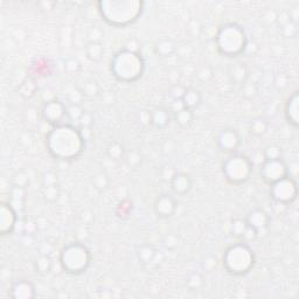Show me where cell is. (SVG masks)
<instances>
[{"label":"cell","instance_id":"1","mask_svg":"<svg viewBox=\"0 0 299 299\" xmlns=\"http://www.w3.org/2000/svg\"><path fill=\"white\" fill-rule=\"evenodd\" d=\"M85 138L78 127L73 124L53 126L46 137L49 154L61 162H74L85 150Z\"/></svg>","mask_w":299,"mask_h":299},{"label":"cell","instance_id":"2","mask_svg":"<svg viewBox=\"0 0 299 299\" xmlns=\"http://www.w3.org/2000/svg\"><path fill=\"white\" fill-rule=\"evenodd\" d=\"M145 2L140 0H102L97 2L98 13L104 22L123 28L136 22L144 12Z\"/></svg>","mask_w":299,"mask_h":299},{"label":"cell","instance_id":"3","mask_svg":"<svg viewBox=\"0 0 299 299\" xmlns=\"http://www.w3.org/2000/svg\"><path fill=\"white\" fill-rule=\"evenodd\" d=\"M145 60L140 53L120 49L111 59L110 69L113 76L123 83H134L145 73Z\"/></svg>","mask_w":299,"mask_h":299},{"label":"cell","instance_id":"4","mask_svg":"<svg viewBox=\"0 0 299 299\" xmlns=\"http://www.w3.org/2000/svg\"><path fill=\"white\" fill-rule=\"evenodd\" d=\"M216 49L227 58H238L247 51L248 38L243 27L229 22L222 25L215 35Z\"/></svg>","mask_w":299,"mask_h":299},{"label":"cell","instance_id":"5","mask_svg":"<svg viewBox=\"0 0 299 299\" xmlns=\"http://www.w3.org/2000/svg\"><path fill=\"white\" fill-rule=\"evenodd\" d=\"M222 263L228 274L243 276L250 272L255 267L256 256L248 243L239 242L226 249Z\"/></svg>","mask_w":299,"mask_h":299},{"label":"cell","instance_id":"6","mask_svg":"<svg viewBox=\"0 0 299 299\" xmlns=\"http://www.w3.org/2000/svg\"><path fill=\"white\" fill-rule=\"evenodd\" d=\"M93 255L88 247L81 242L65 245L60 252L59 262L62 270L69 275H81L89 269Z\"/></svg>","mask_w":299,"mask_h":299},{"label":"cell","instance_id":"7","mask_svg":"<svg viewBox=\"0 0 299 299\" xmlns=\"http://www.w3.org/2000/svg\"><path fill=\"white\" fill-rule=\"evenodd\" d=\"M254 165L247 156L241 153H234L225 160L222 165V172L225 179L231 185L242 186L250 179Z\"/></svg>","mask_w":299,"mask_h":299},{"label":"cell","instance_id":"8","mask_svg":"<svg viewBox=\"0 0 299 299\" xmlns=\"http://www.w3.org/2000/svg\"><path fill=\"white\" fill-rule=\"evenodd\" d=\"M270 196L279 205H290L298 196L297 181L290 176L270 185Z\"/></svg>","mask_w":299,"mask_h":299},{"label":"cell","instance_id":"9","mask_svg":"<svg viewBox=\"0 0 299 299\" xmlns=\"http://www.w3.org/2000/svg\"><path fill=\"white\" fill-rule=\"evenodd\" d=\"M259 174L263 181L268 185H272L289 176V167L283 159L264 160L261 165Z\"/></svg>","mask_w":299,"mask_h":299},{"label":"cell","instance_id":"10","mask_svg":"<svg viewBox=\"0 0 299 299\" xmlns=\"http://www.w3.org/2000/svg\"><path fill=\"white\" fill-rule=\"evenodd\" d=\"M41 116L51 125H60L63 124L64 118L68 117L67 107L59 100H49L42 107Z\"/></svg>","mask_w":299,"mask_h":299},{"label":"cell","instance_id":"11","mask_svg":"<svg viewBox=\"0 0 299 299\" xmlns=\"http://www.w3.org/2000/svg\"><path fill=\"white\" fill-rule=\"evenodd\" d=\"M216 145L222 152L234 153L241 146V137L235 129L226 127L216 136Z\"/></svg>","mask_w":299,"mask_h":299},{"label":"cell","instance_id":"12","mask_svg":"<svg viewBox=\"0 0 299 299\" xmlns=\"http://www.w3.org/2000/svg\"><path fill=\"white\" fill-rule=\"evenodd\" d=\"M18 222V212L9 202L0 205V234L1 236L11 235L15 231Z\"/></svg>","mask_w":299,"mask_h":299},{"label":"cell","instance_id":"13","mask_svg":"<svg viewBox=\"0 0 299 299\" xmlns=\"http://www.w3.org/2000/svg\"><path fill=\"white\" fill-rule=\"evenodd\" d=\"M178 208V202L171 194H160L154 200L153 209L159 219L166 220L172 218Z\"/></svg>","mask_w":299,"mask_h":299},{"label":"cell","instance_id":"14","mask_svg":"<svg viewBox=\"0 0 299 299\" xmlns=\"http://www.w3.org/2000/svg\"><path fill=\"white\" fill-rule=\"evenodd\" d=\"M37 296L34 284L28 279H18L11 287V297L13 299H32Z\"/></svg>","mask_w":299,"mask_h":299},{"label":"cell","instance_id":"15","mask_svg":"<svg viewBox=\"0 0 299 299\" xmlns=\"http://www.w3.org/2000/svg\"><path fill=\"white\" fill-rule=\"evenodd\" d=\"M170 185L176 194L186 195L192 190L193 180L189 174L185 172H176L172 179L170 180Z\"/></svg>","mask_w":299,"mask_h":299},{"label":"cell","instance_id":"16","mask_svg":"<svg viewBox=\"0 0 299 299\" xmlns=\"http://www.w3.org/2000/svg\"><path fill=\"white\" fill-rule=\"evenodd\" d=\"M285 120L291 126L298 127L299 125V93L297 90L290 95L284 107Z\"/></svg>","mask_w":299,"mask_h":299},{"label":"cell","instance_id":"17","mask_svg":"<svg viewBox=\"0 0 299 299\" xmlns=\"http://www.w3.org/2000/svg\"><path fill=\"white\" fill-rule=\"evenodd\" d=\"M172 114L169 108L157 107L150 111V125L157 130H164L170 125Z\"/></svg>","mask_w":299,"mask_h":299},{"label":"cell","instance_id":"18","mask_svg":"<svg viewBox=\"0 0 299 299\" xmlns=\"http://www.w3.org/2000/svg\"><path fill=\"white\" fill-rule=\"evenodd\" d=\"M245 221L259 234V232L267 229L269 225H270V216L265 210L256 208L249 212L247 218H245Z\"/></svg>","mask_w":299,"mask_h":299},{"label":"cell","instance_id":"19","mask_svg":"<svg viewBox=\"0 0 299 299\" xmlns=\"http://www.w3.org/2000/svg\"><path fill=\"white\" fill-rule=\"evenodd\" d=\"M228 75L233 83L243 87L247 83L249 76L247 64L243 63V62H235V63L229 65Z\"/></svg>","mask_w":299,"mask_h":299},{"label":"cell","instance_id":"20","mask_svg":"<svg viewBox=\"0 0 299 299\" xmlns=\"http://www.w3.org/2000/svg\"><path fill=\"white\" fill-rule=\"evenodd\" d=\"M158 255H159V252H158L156 247L152 244H142L138 245L136 248V256L138 262L142 265H145V267L153 264Z\"/></svg>","mask_w":299,"mask_h":299},{"label":"cell","instance_id":"21","mask_svg":"<svg viewBox=\"0 0 299 299\" xmlns=\"http://www.w3.org/2000/svg\"><path fill=\"white\" fill-rule=\"evenodd\" d=\"M202 100L203 97L201 91L195 89V88H186L185 94H183V96L181 98L185 108L193 111L198 109L200 105H201Z\"/></svg>","mask_w":299,"mask_h":299},{"label":"cell","instance_id":"22","mask_svg":"<svg viewBox=\"0 0 299 299\" xmlns=\"http://www.w3.org/2000/svg\"><path fill=\"white\" fill-rule=\"evenodd\" d=\"M176 51H177L176 42H174L172 39H169V38L159 40L156 44V47H154L156 55L162 59L172 57L174 53H176Z\"/></svg>","mask_w":299,"mask_h":299},{"label":"cell","instance_id":"23","mask_svg":"<svg viewBox=\"0 0 299 299\" xmlns=\"http://www.w3.org/2000/svg\"><path fill=\"white\" fill-rule=\"evenodd\" d=\"M172 116L174 118V121H176L180 127H189L193 124V121H194L195 115L193 110L183 108L182 110L178 111V113L172 115Z\"/></svg>","mask_w":299,"mask_h":299},{"label":"cell","instance_id":"24","mask_svg":"<svg viewBox=\"0 0 299 299\" xmlns=\"http://www.w3.org/2000/svg\"><path fill=\"white\" fill-rule=\"evenodd\" d=\"M37 91H38L37 82H35L31 77H27L26 80L22 81L21 84L19 85V88H18L19 95H20L22 98H25V100H29V98H32L35 94H37Z\"/></svg>","mask_w":299,"mask_h":299},{"label":"cell","instance_id":"25","mask_svg":"<svg viewBox=\"0 0 299 299\" xmlns=\"http://www.w3.org/2000/svg\"><path fill=\"white\" fill-rule=\"evenodd\" d=\"M104 54V47L101 42H95V41H89L85 46V55L89 60L97 62L103 58Z\"/></svg>","mask_w":299,"mask_h":299},{"label":"cell","instance_id":"26","mask_svg":"<svg viewBox=\"0 0 299 299\" xmlns=\"http://www.w3.org/2000/svg\"><path fill=\"white\" fill-rule=\"evenodd\" d=\"M269 129L268 121L262 117L254 118L249 124V131L254 137H262L267 133Z\"/></svg>","mask_w":299,"mask_h":299},{"label":"cell","instance_id":"27","mask_svg":"<svg viewBox=\"0 0 299 299\" xmlns=\"http://www.w3.org/2000/svg\"><path fill=\"white\" fill-rule=\"evenodd\" d=\"M82 94L87 97H97L101 95V85L98 84V82L94 78H89V80L84 81L83 85L80 88Z\"/></svg>","mask_w":299,"mask_h":299},{"label":"cell","instance_id":"28","mask_svg":"<svg viewBox=\"0 0 299 299\" xmlns=\"http://www.w3.org/2000/svg\"><path fill=\"white\" fill-rule=\"evenodd\" d=\"M25 196H26V188L13 186L12 193H11V202L9 203L14 207V209L16 210V212H19L20 208L24 207Z\"/></svg>","mask_w":299,"mask_h":299},{"label":"cell","instance_id":"29","mask_svg":"<svg viewBox=\"0 0 299 299\" xmlns=\"http://www.w3.org/2000/svg\"><path fill=\"white\" fill-rule=\"evenodd\" d=\"M53 267L52 259L47 255H41L35 259L34 270L40 275H47L51 272Z\"/></svg>","mask_w":299,"mask_h":299},{"label":"cell","instance_id":"30","mask_svg":"<svg viewBox=\"0 0 299 299\" xmlns=\"http://www.w3.org/2000/svg\"><path fill=\"white\" fill-rule=\"evenodd\" d=\"M126 151L120 143L114 142L110 143L107 147V156L113 160H120L125 157Z\"/></svg>","mask_w":299,"mask_h":299},{"label":"cell","instance_id":"31","mask_svg":"<svg viewBox=\"0 0 299 299\" xmlns=\"http://www.w3.org/2000/svg\"><path fill=\"white\" fill-rule=\"evenodd\" d=\"M91 182H93L95 188L98 190H103L108 188V186L110 183V179L104 171H98V172L91 177Z\"/></svg>","mask_w":299,"mask_h":299},{"label":"cell","instance_id":"32","mask_svg":"<svg viewBox=\"0 0 299 299\" xmlns=\"http://www.w3.org/2000/svg\"><path fill=\"white\" fill-rule=\"evenodd\" d=\"M124 159H125L127 166L132 170H137L143 163L142 153L137 150H131L129 152H126Z\"/></svg>","mask_w":299,"mask_h":299},{"label":"cell","instance_id":"33","mask_svg":"<svg viewBox=\"0 0 299 299\" xmlns=\"http://www.w3.org/2000/svg\"><path fill=\"white\" fill-rule=\"evenodd\" d=\"M60 187L58 183L48 186H42V195H44L45 200H47L48 202H55L60 196Z\"/></svg>","mask_w":299,"mask_h":299},{"label":"cell","instance_id":"34","mask_svg":"<svg viewBox=\"0 0 299 299\" xmlns=\"http://www.w3.org/2000/svg\"><path fill=\"white\" fill-rule=\"evenodd\" d=\"M247 226L248 223L245 221V219H241V218L234 219L231 225V233L235 236V238L242 239L243 233H244Z\"/></svg>","mask_w":299,"mask_h":299},{"label":"cell","instance_id":"35","mask_svg":"<svg viewBox=\"0 0 299 299\" xmlns=\"http://www.w3.org/2000/svg\"><path fill=\"white\" fill-rule=\"evenodd\" d=\"M186 283L190 290H199L205 285V277L200 272H193L188 276Z\"/></svg>","mask_w":299,"mask_h":299},{"label":"cell","instance_id":"36","mask_svg":"<svg viewBox=\"0 0 299 299\" xmlns=\"http://www.w3.org/2000/svg\"><path fill=\"white\" fill-rule=\"evenodd\" d=\"M282 154H283V150L281 146L272 144V145H268L263 151V157L264 160H274V159H282Z\"/></svg>","mask_w":299,"mask_h":299},{"label":"cell","instance_id":"37","mask_svg":"<svg viewBox=\"0 0 299 299\" xmlns=\"http://www.w3.org/2000/svg\"><path fill=\"white\" fill-rule=\"evenodd\" d=\"M64 70L65 73L70 74V75H75L78 74L81 70V63L77 59L75 58H69L65 60L64 62Z\"/></svg>","mask_w":299,"mask_h":299},{"label":"cell","instance_id":"38","mask_svg":"<svg viewBox=\"0 0 299 299\" xmlns=\"http://www.w3.org/2000/svg\"><path fill=\"white\" fill-rule=\"evenodd\" d=\"M83 114L84 110L81 108V104H70L69 107H67V116L71 120L78 121Z\"/></svg>","mask_w":299,"mask_h":299},{"label":"cell","instance_id":"39","mask_svg":"<svg viewBox=\"0 0 299 299\" xmlns=\"http://www.w3.org/2000/svg\"><path fill=\"white\" fill-rule=\"evenodd\" d=\"M67 97L71 104H81L84 95L82 94L80 88H71L70 90L67 91Z\"/></svg>","mask_w":299,"mask_h":299},{"label":"cell","instance_id":"40","mask_svg":"<svg viewBox=\"0 0 299 299\" xmlns=\"http://www.w3.org/2000/svg\"><path fill=\"white\" fill-rule=\"evenodd\" d=\"M29 185V177L28 174L25 172L16 173L13 178V186L14 187H21V188H26Z\"/></svg>","mask_w":299,"mask_h":299},{"label":"cell","instance_id":"41","mask_svg":"<svg viewBox=\"0 0 299 299\" xmlns=\"http://www.w3.org/2000/svg\"><path fill=\"white\" fill-rule=\"evenodd\" d=\"M281 28L282 34H283L285 38H295L296 35H297V22H295L294 20L289 21L288 24L282 26Z\"/></svg>","mask_w":299,"mask_h":299},{"label":"cell","instance_id":"42","mask_svg":"<svg viewBox=\"0 0 299 299\" xmlns=\"http://www.w3.org/2000/svg\"><path fill=\"white\" fill-rule=\"evenodd\" d=\"M163 243H164V245H165V248L170 249V250H173V249H176L179 244L178 235H176L174 233L167 234L165 238L163 239Z\"/></svg>","mask_w":299,"mask_h":299},{"label":"cell","instance_id":"43","mask_svg":"<svg viewBox=\"0 0 299 299\" xmlns=\"http://www.w3.org/2000/svg\"><path fill=\"white\" fill-rule=\"evenodd\" d=\"M125 202L126 201L120 202V206H118L117 214H118V218L120 219L129 218L131 212H132V202H127V205H125Z\"/></svg>","mask_w":299,"mask_h":299},{"label":"cell","instance_id":"44","mask_svg":"<svg viewBox=\"0 0 299 299\" xmlns=\"http://www.w3.org/2000/svg\"><path fill=\"white\" fill-rule=\"evenodd\" d=\"M187 31L189 34H192L193 37L198 38L202 32V26L198 20H190L188 26H187Z\"/></svg>","mask_w":299,"mask_h":299},{"label":"cell","instance_id":"45","mask_svg":"<svg viewBox=\"0 0 299 299\" xmlns=\"http://www.w3.org/2000/svg\"><path fill=\"white\" fill-rule=\"evenodd\" d=\"M78 123H80L81 129H90L94 123V116L90 113L84 111V114L82 115L81 120H78Z\"/></svg>","mask_w":299,"mask_h":299},{"label":"cell","instance_id":"46","mask_svg":"<svg viewBox=\"0 0 299 299\" xmlns=\"http://www.w3.org/2000/svg\"><path fill=\"white\" fill-rule=\"evenodd\" d=\"M257 236H258V233L256 232L252 227L248 225L247 228H245L244 233H243L242 239H243V242L248 243V242H251V241H254V239H257Z\"/></svg>","mask_w":299,"mask_h":299},{"label":"cell","instance_id":"47","mask_svg":"<svg viewBox=\"0 0 299 299\" xmlns=\"http://www.w3.org/2000/svg\"><path fill=\"white\" fill-rule=\"evenodd\" d=\"M186 88L182 87L180 84H176L171 90V96H172L173 100H181L183 94H185Z\"/></svg>","mask_w":299,"mask_h":299},{"label":"cell","instance_id":"48","mask_svg":"<svg viewBox=\"0 0 299 299\" xmlns=\"http://www.w3.org/2000/svg\"><path fill=\"white\" fill-rule=\"evenodd\" d=\"M54 183H58V176L54 172H49L45 173L44 179H42V186H48V185H54Z\"/></svg>","mask_w":299,"mask_h":299},{"label":"cell","instance_id":"49","mask_svg":"<svg viewBox=\"0 0 299 299\" xmlns=\"http://www.w3.org/2000/svg\"><path fill=\"white\" fill-rule=\"evenodd\" d=\"M139 48H140L139 41L136 40V39H129V40L125 42V45H124V49H126V51H130V52L139 53Z\"/></svg>","mask_w":299,"mask_h":299},{"label":"cell","instance_id":"50","mask_svg":"<svg viewBox=\"0 0 299 299\" xmlns=\"http://www.w3.org/2000/svg\"><path fill=\"white\" fill-rule=\"evenodd\" d=\"M183 108H185V105H183L181 100H173L172 103H171V105H170L169 110L171 111V114L174 115V114L178 113V111L182 110Z\"/></svg>","mask_w":299,"mask_h":299}]
</instances>
